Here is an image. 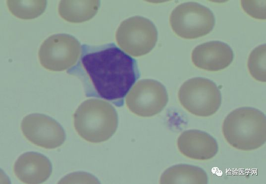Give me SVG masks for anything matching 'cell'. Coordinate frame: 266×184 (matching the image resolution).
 Here are the masks:
<instances>
[{"instance_id":"1","label":"cell","mask_w":266,"mask_h":184,"mask_svg":"<svg viewBox=\"0 0 266 184\" xmlns=\"http://www.w3.org/2000/svg\"><path fill=\"white\" fill-rule=\"evenodd\" d=\"M84 46L79 61L68 72L81 78L88 97L122 106L124 98L139 77L135 60L114 44L89 48Z\"/></svg>"},{"instance_id":"2","label":"cell","mask_w":266,"mask_h":184,"mask_svg":"<svg viewBox=\"0 0 266 184\" xmlns=\"http://www.w3.org/2000/svg\"><path fill=\"white\" fill-rule=\"evenodd\" d=\"M222 132L228 143L237 149H258L266 141V116L254 108H237L224 120Z\"/></svg>"},{"instance_id":"3","label":"cell","mask_w":266,"mask_h":184,"mask_svg":"<svg viewBox=\"0 0 266 184\" xmlns=\"http://www.w3.org/2000/svg\"><path fill=\"white\" fill-rule=\"evenodd\" d=\"M118 116L107 101L92 98L84 101L74 114V126L79 136L92 143L105 141L115 133Z\"/></svg>"},{"instance_id":"4","label":"cell","mask_w":266,"mask_h":184,"mask_svg":"<svg viewBox=\"0 0 266 184\" xmlns=\"http://www.w3.org/2000/svg\"><path fill=\"white\" fill-rule=\"evenodd\" d=\"M178 98L188 112L201 117L214 114L221 103V94L217 85L212 80L201 77L184 82L179 88Z\"/></svg>"},{"instance_id":"5","label":"cell","mask_w":266,"mask_h":184,"mask_svg":"<svg viewBox=\"0 0 266 184\" xmlns=\"http://www.w3.org/2000/svg\"><path fill=\"white\" fill-rule=\"evenodd\" d=\"M169 23L177 36L193 39L211 32L215 20L208 7L196 2H187L178 5L172 11Z\"/></svg>"},{"instance_id":"6","label":"cell","mask_w":266,"mask_h":184,"mask_svg":"<svg viewBox=\"0 0 266 184\" xmlns=\"http://www.w3.org/2000/svg\"><path fill=\"white\" fill-rule=\"evenodd\" d=\"M118 46L134 57L145 55L155 47L158 31L154 24L142 16H135L124 20L115 34Z\"/></svg>"},{"instance_id":"7","label":"cell","mask_w":266,"mask_h":184,"mask_svg":"<svg viewBox=\"0 0 266 184\" xmlns=\"http://www.w3.org/2000/svg\"><path fill=\"white\" fill-rule=\"evenodd\" d=\"M79 42L67 34L53 35L42 44L39 51L41 65L51 71H63L75 65L82 50Z\"/></svg>"},{"instance_id":"8","label":"cell","mask_w":266,"mask_h":184,"mask_svg":"<svg viewBox=\"0 0 266 184\" xmlns=\"http://www.w3.org/2000/svg\"><path fill=\"white\" fill-rule=\"evenodd\" d=\"M168 101L167 92L164 85L151 79L138 81L125 99L129 110L143 117H152L160 113Z\"/></svg>"},{"instance_id":"9","label":"cell","mask_w":266,"mask_h":184,"mask_svg":"<svg viewBox=\"0 0 266 184\" xmlns=\"http://www.w3.org/2000/svg\"><path fill=\"white\" fill-rule=\"evenodd\" d=\"M20 127L25 137L38 146L54 149L65 141V133L61 125L50 117L34 113L25 116Z\"/></svg>"},{"instance_id":"10","label":"cell","mask_w":266,"mask_h":184,"mask_svg":"<svg viewBox=\"0 0 266 184\" xmlns=\"http://www.w3.org/2000/svg\"><path fill=\"white\" fill-rule=\"evenodd\" d=\"M234 54L226 43L212 41L196 46L191 54L194 65L200 69L210 71L224 69L233 61Z\"/></svg>"},{"instance_id":"11","label":"cell","mask_w":266,"mask_h":184,"mask_svg":"<svg viewBox=\"0 0 266 184\" xmlns=\"http://www.w3.org/2000/svg\"><path fill=\"white\" fill-rule=\"evenodd\" d=\"M177 145L182 154L196 160L211 159L218 151L216 139L208 133L198 129L183 131L177 139Z\"/></svg>"},{"instance_id":"12","label":"cell","mask_w":266,"mask_h":184,"mask_svg":"<svg viewBox=\"0 0 266 184\" xmlns=\"http://www.w3.org/2000/svg\"><path fill=\"white\" fill-rule=\"evenodd\" d=\"M16 177L25 184H41L51 175L52 165L43 154L27 152L21 154L14 163Z\"/></svg>"},{"instance_id":"13","label":"cell","mask_w":266,"mask_h":184,"mask_svg":"<svg viewBox=\"0 0 266 184\" xmlns=\"http://www.w3.org/2000/svg\"><path fill=\"white\" fill-rule=\"evenodd\" d=\"M160 184H207L208 177L202 168L188 164H178L167 169L161 175Z\"/></svg>"},{"instance_id":"14","label":"cell","mask_w":266,"mask_h":184,"mask_svg":"<svg viewBox=\"0 0 266 184\" xmlns=\"http://www.w3.org/2000/svg\"><path fill=\"white\" fill-rule=\"evenodd\" d=\"M100 4L99 0H60L58 12L68 22L81 23L93 18Z\"/></svg>"},{"instance_id":"15","label":"cell","mask_w":266,"mask_h":184,"mask_svg":"<svg viewBox=\"0 0 266 184\" xmlns=\"http://www.w3.org/2000/svg\"><path fill=\"white\" fill-rule=\"evenodd\" d=\"M7 6L11 13L23 19H31L41 15L45 11L46 0H7Z\"/></svg>"},{"instance_id":"16","label":"cell","mask_w":266,"mask_h":184,"mask_svg":"<svg viewBox=\"0 0 266 184\" xmlns=\"http://www.w3.org/2000/svg\"><path fill=\"white\" fill-rule=\"evenodd\" d=\"M248 67L251 75L255 80L266 82V44L258 46L251 52Z\"/></svg>"},{"instance_id":"17","label":"cell","mask_w":266,"mask_h":184,"mask_svg":"<svg viewBox=\"0 0 266 184\" xmlns=\"http://www.w3.org/2000/svg\"><path fill=\"white\" fill-rule=\"evenodd\" d=\"M241 4L243 10L251 17L266 19V0H241Z\"/></svg>"}]
</instances>
